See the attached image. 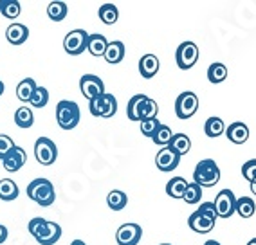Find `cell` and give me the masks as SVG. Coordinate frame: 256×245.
I'll list each match as a JSON object with an SVG mask.
<instances>
[{
    "label": "cell",
    "mask_w": 256,
    "mask_h": 245,
    "mask_svg": "<svg viewBox=\"0 0 256 245\" xmlns=\"http://www.w3.org/2000/svg\"><path fill=\"white\" fill-rule=\"evenodd\" d=\"M28 229L40 245H54L62 238V226L42 216L32 218Z\"/></svg>",
    "instance_id": "6da1fadb"
},
{
    "label": "cell",
    "mask_w": 256,
    "mask_h": 245,
    "mask_svg": "<svg viewBox=\"0 0 256 245\" xmlns=\"http://www.w3.org/2000/svg\"><path fill=\"white\" fill-rule=\"evenodd\" d=\"M28 196L42 208H49L56 200L54 186L47 178H34L28 184Z\"/></svg>",
    "instance_id": "7a4b0ae2"
},
{
    "label": "cell",
    "mask_w": 256,
    "mask_h": 245,
    "mask_svg": "<svg viewBox=\"0 0 256 245\" xmlns=\"http://www.w3.org/2000/svg\"><path fill=\"white\" fill-rule=\"evenodd\" d=\"M80 119H82V112L76 101L70 100H62L56 104V121H58L62 130H72L78 126Z\"/></svg>",
    "instance_id": "3957f363"
},
{
    "label": "cell",
    "mask_w": 256,
    "mask_h": 245,
    "mask_svg": "<svg viewBox=\"0 0 256 245\" xmlns=\"http://www.w3.org/2000/svg\"><path fill=\"white\" fill-rule=\"evenodd\" d=\"M220 180V168L213 159H204L195 166L193 182L200 188H213Z\"/></svg>",
    "instance_id": "277c9868"
},
{
    "label": "cell",
    "mask_w": 256,
    "mask_h": 245,
    "mask_svg": "<svg viewBox=\"0 0 256 245\" xmlns=\"http://www.w3.org/2000/svg\"><path fill=\"white\" fill-rule=\"evenodd\" d=\"M198 56H200V50H198L197 44H193V42H182V44L177 47V50H175L177 67L180 68V70L192 68L193 65L198 62Z\"/></svg>",
    "instance_id": "5b68a950"
},
{
    "label": "cell",
    "mask_w": 256,
    "mask_h": 245,
    "mask_svg": "<svg viewBox=\"0 0 256 245\" xmlns=\"http://www.w3.org/2000/svg\"><path fill=\"white\" fill-rule=\"evenodd\" d=\"M198 110V96L192 90H186L177 96L175 100V114L178 119H190L193 118Z\"/></svg>",
    "instance_id": "8992f818"
},
{
    "label": "cell",
    "mask_w": 256,
    "mask_h": 245,
    "mask_svg": "<svg viewBox=\"0 0 256 245\" xmlns=\"http://www.w3.org/2000/svg\"><path fill=\"white\" fill-rule=\"evenodd\" d=\"M34 157L42 166H50L58 159V148L49 137H38L34 142Z\"/></svg>",
    "instance_id": "52a82bcc"
},
{
    "label": "cell",
    "mask_w": 256,
    "mask_h": 245,
    "mask_svg": "<svg viewBox=\"0 0 256 245\" xmlns=\"http://www.w3.org/2000/svg\"><path fill=\"white\" fill-rule=\"evenodd\" d=\"M88 108H90V114L94 116V118H112V116H116V112H118V100L114 98V94H103L101 98H98V100L90 101L88 103Z\"/></svg>",
    "instance_id": "ba28073f"
},
{
    "label": "cell",
    "mask_w": 256,
    "mask_h": 245,
    "mask_svg": "<svg viewBox=\"0 0 256 245\" xmlns=\"http://www.w3.org/2000/svg\"><path fill=\"white\" fill-rule=\"evenodd\" d=\"M88 34L85 29H74L70 31L67 36L64 38V49L67 54L70 56H80L82 52H85L88 44Z\"/></svg>",
    "instance_id": "9c48e42d"
},
{
    "label": "cell",
    "mask_w": 256,
    "mask_h": 245,
    "mask_svg": "<svg viewBox=\"0 0 256 245\" xmlns=\"http://www.w3.org/2000/svg\"><path fill=\"white\" fill-rule=\"evenodd\" d=\"M80 90L88 100V103L105 94V83L96 74H83L80 80Z\"/></svg>",
    "instance_id": "30bf717a"
},
{
    "label": "cell",
    "mask_w": 256,
    "mask_h": 245,
    "mask_svg": "<svg viewBox=\"0 0 256 245\" xmlns=\"http://www.w3.org/2000/svg\"><path fill=\"white\" fill-rule=\"evenodd\" d=\"M215 209L218 218H231L236 213V196L231 190H222L215 198Z\"/></svg>",
    "instance_id": "8fae6325"
},
{
    "label": "cell",
    "mask_w": 256,
    "mask_h": 245,
    "mask_svg": "<svg viewBox=\"0 0 256 245\" xmlns=\"http://www.w3.org/2000/svg\"><path fill=\"white\" fill-rule=\"evenodd\" d=\"M142 238V227L139 224H123L116 232V242L119 245H138Z\"/></svg>",
    "instance_id": "7c38bea8"
},
{
    "label": "cell",
    "mask_w": 256,
    "mask_h": 245,
    "mask_svg": "<svg viewBox=\"0 0 256 245\" xmlns=\"http://www.w3.org/2000/svg\"><path fill=\"white\" fill-rule=\"evenodd\" d=\"M178 160H180V155H177L174 150H170L168 146L166 148H160L156 155V166L159 172H174L178 166Z\"/></svg>",
    "instance_id": "4fadbf2b"
},
{
    "label": "cell",
    "mask_w": 256,
    "mask_h": 245,
    "mask_svg": "<svg viewBox=\"0 0 256 245\" xmlns=\"http://www.w3.org/2000/svg\"><path fill=\"white\" fill-rule=\"evenodd\" d=\"M188 226L190 229L198 234H208L210 231H213V227H215V220L210 218L208 214L200 213V211H195V213L190 214L188 218Z\"/></svg>",
    "instance_id": "5bb4252c"
},
{
    "label": "cell",
    "mask_w": 256,
    "mask_h": 245,
    "mask_svg": "<svg viewBox=\"0 0 256 245\" xmlns=\"http://www.w3.org/2000/svg\"><path fill=\"white\" fill-rule=\"evenodd\" d=\"M226 137L233 144H244L249 139V126L242 121H234L226 128Z\"/></svg>",
    "instance_id": "9a60e30c"
},
{
    "label": "cell",
    "mask_w": 256,
    "mask_h": 245,
    "mask_svg": "<svg viewBox=\"0 0 256 245\" xmlns=\"http://www.w3.org/2000/svg\"><path fill=\"white\" fill-rule=\"evenodd\" d=\"M26 160H28L26 150L20 148V146H14L13 150L10 152V155L2 160V164H4L6 172H18L24 164H26Z\"/></svg>",
    "instance_id": "2e32d148"
},
{
    "label": "cell",
    "mask_w": 256,
    "mask_h": 245,
    "mask_svg": "<svg viewBox=\"0 0 256 245\" xmlns=\"http://www.w3.org/2000/svg\"><path fill=\"white\" fill-rule=\"evenodd\" d=\"M160 68V62L156 54H144L139 60V74H141L144 80H152L159 72Z\"/></svg>",
    "instance_id": "e0dca14e"
},
{
    "label": "cell",
    "mask_w": 256,
    "mask_h": 245,
    "mask_svg": "<svg viewBox=\"0 0 256 245\" xmlns=\"http://www.w3.org/2000/svg\"><path fill=\"white\" fill-rule=\"evenodd\" d=\"M6 38L10 42L11 46H22L24 42L29 38V29L28 26L18 22H13L10 28L6 29Z\"/></svg>",
    "instance_id": "ac0fdd59"
},
{
    "label": "cell",
    "mask_w": 256,
    "mask_h": 245,
    "mask_svg": "<svg viewBox=\"0 0 256 245\" xmlns=\"http://www.w3.org/2000/svg\"><path fill=\"white\" fill-rule=\"evenodd\" d=\"M103 58L110 65L121 64L124 58V44L123 42H108V47H106V52Z\"/></svg>",
    "instance_id": "d6986e66"
},
{
    "label": "cell",
    "mask_w": 256,
    "mask_h": 245,
    "mask_svg": "<svg viewBox=\"0 0 256 245\" xmlns=\"http://www.w3.org/2000/svg\"><path fill=\"white\" fill-rule=\"evenodd\" d=\"M170 150H174L177 155H186L190 154V150H192V139L186 136V134H174V137H172V142H170L168 146Z\"/></svg>",
    "instance_id": "ffe728a7"
},
{
    "label": "cell",
    "mask_w": 256,
    "mask_h": 245,
    "mask_svg": "<svg viewBox=\"0 0 256 245\" xmlns=\"http://www.w3.org/2000/svg\"><path fill=\"white\" fill-rule=\"evenodd\" d=\"M106 47H108V40H106V36H103V34H100V32L88 36L87 50L92 56H105Z\"/></svg>",
    "instance_id": "44dd1931"
},
{
    "label": "cell",
    "mask_w": 256,
    "mask_h": 245,
    "mask_svg": "<svg viewBox=\"0 0 256 245\" xmlns=\"http://www.w3.org/2000/svg\"><path fill=\"white\" fill-rule=\"evenodd\" d=\"M188 184H190V182H186L182 177H174L166 184V195H168L170 198H182L184 193H186Z\"/></svg>",
    "instance_id": "7402d4cb"
},
{
    "label": "cell",
    "mask_w": 256,
    "mask_h": 245,
    "mask_svg": "<svg viewBox=\"0 0 256 245\" xmlns=\"http://www.w3.org/2000/svg\"><path fill=\"white\" fill-rule=\"evenodd\" d=\"M18 193L20 190L14 180H11V178H2L0 180V200L11 202V200L18 198Z\"/></svg>",
    "instance_id": "603a6c76"
},
{
    "label": "cell",
    "mask_w": 256,
    "mask_h": 245,
    "mask_svg": "<svg viewBox=\"0 0 256 245\" xmlns=\"http://www.w3.org/2000/svg\"><path fill=\"white\" fill-rule=\"evenodd\" d=\"M226 128H228L226 122L220 118H216V116H213V118H210L204 122V132H206V136L211 137V139H215V137H220L222 134H226Z\"/></svg>",
    "instance_id": "cb8c5ba5"
},
{
    "label": "cell",
    "mask_w": 256,
    "mask_h": 245,
    "mask_svg": "<svg viewBox=\"0 0 256 245\" xmlns=\"http://www.w3.org/2000/svg\"><path fill=\"white\" fill-rule=\"evenodd\" d=\"M36 82L32 80V78H26V80H22V82L16 85V98H18L20 101H29L32 98V94H34V90H36Z\"/></svg>",
    "instance_id": "d4e9b609"
},
{
    "label": "cell",
    "mask_w": 256,
    "mask_h": 245,
    "mask_svg": "<svg viewBox=\"0 0 256 245\" xmlns=\"http://www.w3.org/2000/svg\"><path fill=\"white\" fill-rule=\"evenodd\" d=\"M148 96L144 94H136L132 96L130 100H128V104H126V116L130 121H139V112H141V104L142 101L146 100Z\"/></svg>",
    "instance_id": "484cf974"
},
{
    "label": "cell",
    "mask_w": 256,
    "mask_h": 245,
    "mask_svg": "<svg viewBox=\"0 0 256 245\" xmlns=\"http://www.w3.org/2000/svg\"><path fill=\"white\" fill-rule=\"evenodd\" d=\"M106 204H108V208L112 209V211H121V209L126 208L128 196L124 195L123 191L112 190L108 195H106Z\"/></svg>",
    "instance_id": "4316f807"
},
{
    "label": "cell",
    "mask_w": 256,
    "mask_h": 245,
    "mask_svg": "<svg viewBox=\"0 0 256 245\" xmlns=\"http://www.w3.org/2000/svg\"><path fill=\"white\" fill-rule=\"evenodd\" d=\"M98 16L103 24L106 26H114L119 18V10L116 8L114 4H103L98 11Z\"/></svg>",
    "instance_id": "83f0119b"
},
{
    "label": "cell",
    "mask_w": 256,
    "mask_h": 245,
    "mask_svg": "<svg viewBox=\"0 0 256 245\" xmlns=\"http://www.w3.org/2000/svg\"><path fill=\"white\" fill-rule=\"evenodd\" d=\"M14 122L18 128H31L32 122H34V114L28 106H20L14 112Z\"/></svg>",
    "instance_id": "f1b7e54d"
},
{
    "label": "cell",
    "mask_w": 256,
    "mask_h": 245,
    "mask_svg": "<svg viewBox=\"0 0 256 245\" xmlns=\"http://www.w3.org/2000/svg\"><path fill=\"white\" fill-rule=\"evenodd\" d=\"M229 70L228 67H226L224 64H220V62H215V64H211L210 68H208V80H210L211 83H222L228 78Z\"/></svg>",
    "instance_id": "f546056e"
},
{
    "label": "cell",
    "mask_w": 256,
    "mask_h": 245,
    "mask_svg": "<svg viewBox=\"0 0 256 245\" xmlns=\"http://www.w3.org/2000/svg\"><path fill=\"white\" fill-rule=\"evenodd\" d=\"M256 211V204L251 196H240L236 198V213L242 218H251Z\"/></svg>",
    "instance_id": "4dcf8cb0"
},
{
    "label": "cell",
    "mask_w": 256,
    "mask_h": 245,
    "mask_svg": "<svg viewBox=\"0 0 256 245\" xmlns=\"http://www.w3.org/2000/svg\"><path fill=\"white\" fill-rule=\"evenodd\" d=\"M67 13H69V8L65 2H50L49 8H47V16L52 22H62L67 16Z\"/></svg>",
    "instance_id": "1f68e13d"
},
{
    "label": "cell",
    "mask_w": 256,
    "mask_h": 245,
    "mask_svg": "<svg viewBox=\"0 0 256 245\" xmlns=\"http://www.w3.org/2000/svg\"><path fill=\"white\" fill-rule=\"evenodd\" d=\"M157 112H159V104L157 101H154L152 98H146L141 104V112H139V122L144 119H156Z\"/></svg>",
    "instance_id": "d6a6232c"
},
{
    "label": "cell",
    "mask_w": 256,
    "mask_h": 245,
    "mask_svg": "<svg viewBox=\"0 0 256 245\" xmlns=\"http://www.w3.org/2000/svg\"><path fill=\"white\" fill-rule=\"evenodd\" d=\"M200 198H202V188L198 186V184H195V182H190L188 188H186V193H184L182 200L186 202V204L195 206V204L200 202Z\"/></svg>",
    "instance_id": "836d02e7"
},
{
    "label": "cell",
    "mask_w": 256,
    "mask_h": 245,
    "mask_svg": "<svg viewBox=\"0 0 256 245\" xmlns=\"http://www.w3.org/2000/svg\"><path fill=\"white\" fill-rule=\"evenodd\" d=\"M172 137H174V134H172V128L166 126V124H160V128L156 132V136L152 137V141L156 142L157 146H162V148H166V146H170V142H172Z\"/></svg>",
    "instance_id": "e575fe53"
},
{
    "label": "cell",
    "mask_w": 256,
    "mask_h": 245,
    "mask_svg": "<svg viewBox=\"0 0 256 245\" xmlns=\"http://www.w3.org/2000/svg\"><path fill=\"white\" fill-rule=\"evenodd\" d=\"M29 103L34 108H44L49 103V90H47L46 86H36V90H34L32 98L29 100Z\"/></svg>",
    "instance_id": "d590c367"
},
{
    "label": "cell",
    "mask_w": 256,
    "mask_h": 245,
    "mask_svg": "<svg viewBox=\"0 0 256 245\" xmlns=\"http://www.w3.org/2000/svg\"><path fill=\"white\" fill-rule=\"evenodd\" d=\"M20 11H22L20 2H16V0H4V8H2L0 13L4 14L6 18L14 20V18H18L20 16Z\"/></svg>",
    "instance_id": "8d00e7d4"
},
{
    "label": "cell",
    "mask_w": 256,
    "mask_h": 245,
    "mask_svg": "<svg viewBox=\"0 0 256 245\" xmlns=\"http://www.w3.org/2000/svg\"><path fill=\"white\" fill-rule=\"evenodd\" d=\"M160 124H162V122H160L157 118L156 119H144V121H141V132H142V136L154 137L157 130L160 128Z\"/></svg>",
    "instance_id": "74e56055"
},
{
    "label": "cell",
    "mask_w": 256,
    "mask_h": 245,
    "mask_svg": "<svg viewBox=\"0 0 256 245\" xmlns=\"http://www.w3.org/2000/svg\"><path fill=\"white\" fill-rule=\"evenodd\" d=\"M14 142L13 139H11L10 136H6V134H0V160H4L8 155H10V152L14 148Z\"/></svg>",
    "instance_id": "f35d334b"
},
{
    "label": "cell",
    "mask_w": 256,
    "mask_h": 245,
    "mask_svg": "<svg viewBox=\"0 0 256 245\" xmlns=\"http://www.w3.org/2000/svg\"><path fill=\"white\" fill-rule=\"evenodd\" d=\"M242 175H244V178L249 182L256 180V159H251V160H247V162H244Z\"/></svg>",
    "instance_id": "ab89813d"
},
{
    "label": "cell",
    "mask_w": 256,
    "mask_h": 245,
    "mask_svg": "<svg viewBox=\"0 0 256 245\" xmlns=\"http://www.w3.org/2000/svg\"><path fill=\"white\" fill-rule=\"evenodd\" d=\"M197 211H200V213L208 214V216L213 218L215 222H216V218H218V216H216V209H215V204H213V202H202L200 208H198Z\"/></svg>",
    "instance_id": "60d3db41"
},
{
    "label": "cell",
    "mask_w": 256,
    "mask_h": 245,
    "mask_svg": "<svg viewBox=\"0 0 256 245\" xmlns=\"http://www.w3.org/2000/svg\"><path fill=\"white\" fill-rule=\"evenodd\" d=\"M6 240H8V227L0 224V245L4 244Z\"/></svg>",
    "instance_id": "b9f144b4"
},
{
    "label": "cell",
    "mask_w": 256,
    "mask_h": 245,
    "mask_svg": "<svg viewBox=\"0 0 256 245\" xmlns=\"http://www.w3.org/2000/svg\"><path fill=\"white\" fill-rule=\"evenodd\" d=\"M70 245H87L83 240H80V238H76V240H72V244Z\"/></svg>",
    "instance_id": "7bdbcfd3"
},
{
    "label": "cell",
    "mask_w": 256,
    "mask_h": 245,
    "mask_svg": "<svg viewBox=\"0 0 256 245\" xmlns=\"http://www.w3.org/2000/svg\"><path fill=\"white\" fill-rule=\"evenodd\" d=\"M251 193H252V195H256V180L251 182Z\"/></svg>",
    "instance_id": "ee69618b"
},
{
    "label": "cell",
    "mask_w": 256,
    "mask_h": 245,
    "mask_svg": "<svg viewBox=\"0 0 256 245\" xmlns=\"http://www.w3.org/2000/svg\"><path fill=\"white\" fill-rule=\"evenodd\" d=\"M4 88H6V85H4V82H2V80H0V96L4 94Z\"/></svg>",
    "instance_id": "f6af8a7d"
},
{
    "label": "cell",
    "mask_w": 256,
    "mask_h": 245,
    "mask_svg": "<svg viewBox=\"0 0 256 245\" xmlns=\"http://www.w3.org/2000/svg\"><path fill=\"white\" fill-rule=\"evenodd\" d=\"M204 245H220V244H218V242H215V240H208Z\"/></svg>",
    "instance_id": "bcb514c9"
},
{
    "label": "cell",
    "mask_w": 256,
    "mask_h": 245,
    "mask_svg": "<svg viewBox=\"0 0 256 245\" xmlns=\"http://www.w3.org/2000/svg\"><path fill=\"white\" fill-rule=\"evenodd\" d=\"M247 245H256V238H251V240L247 242Z\"/></svg>",
    "instance_id": "7dc6e473"
},
{
    "label": "cell",
    "mask_w": 256,
    "mask_h": 245,
    "mask_svg": "<svg viewBox=\"0 0 256 245\" xmlns=\"http://www.w3.org/2000/svg\"><path fill=\"white\" fill-rule=\"evenodd\" d=\"M2 8H4V0H0V11H2Z\"/></svg>",
    "instance_id": "c3c4849f"
},
{
    "label": "cell",
    "mask_w": 256,
    "mask_h": 245,
    "mask_svg": "<svg viewBox=\"0 0 256 245\" xmlns=\"http://www.w3.org/2000/svg\"><path fill=\"white\" fill-rule=\"evenodd\" d=\"M160 245H172V244H160Z\"/></svg>",
    "instance_id": "681fc988"
}]
</instances>
